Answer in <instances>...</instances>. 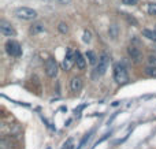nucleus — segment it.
Returning a JSON list of instances; mask_svg holds the SVG:
<instances>
[{
    "instance_id": "1",
    "label": "nucleus",
    "mask_w": 156,
    "mask_h": 149,
    "mask_svg": "<svg viewBox=\"0 0 156 149\" xmlns=\"http://www.w3.org/2000/svg\"><path fill=\"white\" fill-rule=\"evenodd\" d=\"M14 15L19 19H23V21H33L37 18V11L30 7H18L14 11Z\"/></svg>"
},
{
    "instance_id": "2",
    "label": "nucleus",
    "mask_w": 156,
    "mask_h": 149,
    "mask_svg": "<svg viewBox=\"0 0 156 149\" xmlns=\"http://www.w3.org/2000/svg\"><path fill=\"white\" fill-rule=\"evenodd\" d=\"M114 79L118 84H126L129 81V75H127L126 67L122 63H115L114 64Z\"/></svg>"
},
{
    "instance_id": "3",
    "label": "nucleus",
    "mask_w": 156,
    "mask_h": 149,
    "mask_svg": "<svg viewBox=\"0 0 156 149\" xmlns=\"http://www.w3.org/2000/svg\"><path fill=\"white\" fill-rule=\"evenodd\" d=\"M5 52L12 57H19L22 55V48H21L18 41L8 40L7 43H5Z\"/></svg>"
},
{
    "instance_id": "4",
    "label": "nucleus",
    "mask_w": 156,
    "mask_h": 149,
    "mask_svg": "<svg viewBox=\"0 0 156 149\" xmlns=\"http://www.w3.org/2000/svg\"><path fill=\"white\" fill-rule=\"evenodd\" d=\"M108 64H110V56H108L107 54H101L99 56V62H97V66H96V70H94V73H96V75H103V74H105V71H107L108 68Z\"/></svg>"
},
{
    "instance_id": "5",
    "label": "nucleus",
    "mask_w": 156,
    "mask_h": 149,
    "mask_svg": "<svg viewBox=\"0 0 156 149\" xmlns=\"http://www.w3.org/2000/svg\"><path fill=\"white\" fill-rule=\"evenodd\" d=\"M45 66V74L49 77V78H55L58 75V71H59V66H58V62L54 59V57H48L44 63Z\"/></svg>"
},
{
    "instance_id": "6",
    "label": "nucleus",
    "mask_w": 156,
    "mask_h": 149,
    "mask_svg": "<svg viewBox=\"0 0 156 149\" xmlns=\"http://www.w3.org/2000/svg\"><path fill=\"white\" fill-rule=\"evenodd\" d=\"M0 32H2V34L7 36V37H15L16 36V32H15V29H14V26L8 21H5V19L0 21Z\"/></svg>"
},
{
    "instance_id": "7",
    "label": "nucleus",
    "mask_w": 156,
    "mask_h": 149,
    "mask_svg": "<svg viewBox=\"0 0 156 149\" xmlns=\"http://www.w3.org/2000/svg\"><path fill=\"white\" fill-rule=\"evenodd\" d=\"M127 55H129L130 59L136 63L141 62V59H143V52H141L140 48H137L136 45H129V48H127Z\"/></svg>"
},
{
    "instance_id": "8",
    "label": "nucleus",
    "mask_w": 156,
    "mask_h": 149,
    "mask_svg": "<svg viewBox=\"0 0 156 149\" xmlns=\"http://www.w3.org/2000/svg\"><path fill=\"white\" fill-rule=\"evenodd\" d=\"M73 64H76V54L73 52L71 48H69L67 55L65 57V62H63V67H65V70H70V67Z\"/></svg>"
},
{
    "instance_id": "9",
    "label": "nucleus",
    "mask_w": 156,
    "mask_h": 149,
    "mask_svg": "<svg viewBox=\"0 0 156 149\" xmlns=\"http://www.w3.org/2000/svg\"><path fill=\"white\" fill-rule=\"evenodd\" d=\"M70 88L73 92H80L81 89H82V79L80 78V77H73L70 81Z\"/></svg>"
},
{
    "instance_id": "10",
    "label": "nucleus",
    "mask_w": 156,
    "mask_h": 149,
    "mask_svg": "<svg viewBox=\"0 0 156 149\" xmlns=\"http://www.w3.org/2000/svg\"><path fill=\"white\" fill-rule=\"evenodd\" d=\"M76 64L80 70H83V68L86 67V60H85V57L82 56V54H81L80 51L76 52Z\"/></svg>"
},
{
    "instance_id": "11",
    "label": "nucleus",
    "mask_w": 156,
    "mask_h": 149,
    "mask_svg": "<svg viewBox=\"0 0 156 149\" xmlns=\"http://www.w3.org/2000/svg\"><path fill=\"white\" fill-rule=\"evenodd\" d=\"M44 30H45L44 25L41 23V22H36V23H33L32 26H30V34H38V33L44 32Z\"/></svg>"
},
{
    "instance_id": "12",
    "label": "nucleus",
    "mask_w": 156,
    "mask_h": 149,
    "mask_svg": "<svg viewBox=\"0 0 156 149\" xmlns=\"http://www.w3.org/2000/svg\"><path fill=\"white\" fill-rule=\"evenodd\" d=\"M143 36L147 37L148 40L156 43V30H151V29H143Z\"/></svg>"
},
{
    "instance_id": "13",
    "label": "nucleus",
    "mask_w": 156,
    "mask_h": 149,
    "mask_svg": "<svg viewBox=\"0 0 156 149\" xmlns=\"http://www.w3.org/2000/svg\"><path fill=\"white\" fill-rule=\"evenodd\" d=\"M86 57H88V62L90 63V64H97V56H96V54H94L93 51H88L86 52Z\"/></svg>"
},
{
    "instance_id": "14",
    "label": "nucleus",
    "mask_w": 156,
    "mask_h": 149,
    "mask_svg": "<svg viewBox=\"0 0 156 149\" xmlns=\"http://www.w3.org/2000/svg\"><path fill=\"white\" fill-rule=\"evenodd\" d=\"M108 33H110V37L112 38V40H115V38L118 37V26H116V25H111L110 29H108Z\"/></svg>"
},
{
    "instance_id": "15",
    "label": "nucleus",
    "mask_w": 156,
    "mask_h": 149,
    "mask_svg": "<svg viewBox=\"0 0 156 149\" xmlns=\"http://www.w3.org/2000/svg\"><path fill=\"white\" fill-rule=\"evenodd\" d=\"M58 30H59V33H62V34H66V33L69 32V26L66 22H59V25H58Z\"/></svg>"
},
{
    "instance_id": "16",
    "label": "nucleus",
    "mask_w": 156,
    "mask_h": 149,
    "mask_svg": "<svg viewBox=\"0 0 156 149\" xmlns=\"http://www.w3.org/2000/svg\"><path fill=\"white\" fill-rule=\"evenodd\" d=\"M11 148H12L11 142L7 138H2V141H0V149H11Z\"/></svg>"
},
{
    "instance_id": "17",
    "label": "nucleus",
    "mask_w": 156,
    "mask_h": 149,
    "mask_svg": "<svg viewBox=\"0 0 156 149\" xmlns=\"http://www.w3.org/2000/svg\"><path fill=\"white\" fill-rule=\"evenodd\" d=\"M147 66H148V67L156 68V56H155V55L148 56V59H147Z\"/></svg>"
},
{
    "instance_id": "18",
    "label": "nucleus",
    "mask_w": 156,
    "mask_h": 149,
    "mask_svg": "<svg viewBox=\"0 0 156 149\" xmlns=\"http://www.w3.org/2000/svg\"><path fill=\"white\" fill-rule=\"evenodd\" d=\"M147 11H148L149 15L156 16V3H149L148 7H147Z\"/></svg>"
},
{
    "instance_id": "19",
    "label": "nucleus",
    "mask_w": 156,
    "mask_h": 149,
    "mask_svg": "<svg viewBox=\"0 0 156 149\" xmlns=\"http://www.w3.org/2000/svg\"><path fill=\"white\" fill-rule=\"evenodd\" d=\"M82 40H83V43H90L92 41V33L89 32V30H83V37H82Z\"/></svg>"
},
{
    "instance_id": "20",
    "label": "nucleus",
    "mask_w": 156,
    "mask_h": 149,
    "mask_svg": "<svg viewBox=\"0 0 156 149\" xmlns=\"http://www.w3.org/2000/svg\"><path fill=\"white\" fill-rule=\"evenodd\" d=\"M92 133H93V131H90V133H89V134H86V136H85V137H83V140H82V141H81L80 147H78L77 149H81V148H82V147H83V145H85V142H86V141H88V140H89V137H90V134H92Z\"/></svg>"
},
{
    "instance_id": "21",
    "label": "nucleus",
    "mask_w": 156,
    "mask_h": 149,
    "mask_svg": "<svg viewBox=\"0 0 156 149\" xmlns=\"http://www.w3.org/2000/svg\"><path fill=\"white\" fill-rule=\"evenodd\" d=\"M125 5H136L138 3V0H122Z\"/></svg>"
},
{
    "instance_id": "22",
    "label": "nucleus",
    "mask_w": 156,
    "mask_h": 149,
    "mask_svg": "<svg viewBox=\"0 0 156 149\" xmlns=\"http://www.w3.org/2000/svg\"><path fill=\"white\" fill-rule=\"evenodd\" d=\"M145 73L148 74V75H156V68H154V67H148V66H147Z\"/></svg>"
},
{
    "instance_id": "23",
    "label": "nucleus",
    "mask_w": 156,
    "mask_h": 149,
    "mask_svg": "<svg viewBox=\"0 0 156 149\" xmlns=\"http://www.w3.org/2000/svg\"><path fill=\"white\" fill-rule=\"evenodd\" d=\"M65 149H73V138L67 140V142L65 144Z\"/></svg>"
},
{
    "instance_id": "24",
    "label": "nucleus",
    "mask_w": 156,
    "mask_h": 149,
    "mask_svg": "<svg viewBox=\"0 0 156 149\" xmlns=\"http://www.w3.org/2000/svg\"><path fill=\"white\" fill-rule=\"evenodd\" d=\"M55 3H58L60 5H66V4H70L71 0H55Z\"/></svg>"
}]
</instances>
